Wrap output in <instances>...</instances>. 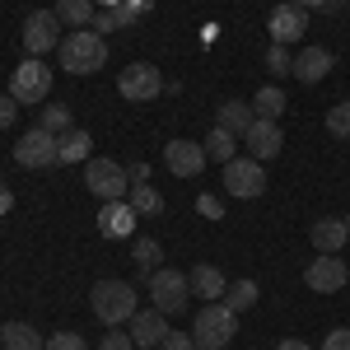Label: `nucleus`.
I'll return each instance as SVG.
<instances>
[{
    "mask_svg": "<svg viewBox=\"0 0 350 350\" xmlns=\"http://www.w3.org/2000/svg\"><path fill=\"white\" fill-rule=\"evenodd\" d=\"M98 350H135L131 332H122V327H108V336L98 341Z\"/></svg>",
    "mask_w": 350,
    "mask_h": 350,
    "instance_id": "72a5a7b5",
    "label": "nucleus"
},
{
    "mask_svg": "<svg viewBox=\"0 0 350 350\" xmlns=\"http://www.w3.org/2000/svg\"><path fill=\"white\" fill-rule=\"evenodd\" d=\"M117 94H122L126 103H154V98L163 94L159 66H150V61H131V66L117 75Z\"/></svg>",
    "mask_w": 350,
    "mask_h": 350,
    "instance_id": "6e6552de",
    "label": "nucleus"
},
{
    "mask_svg": "<svg viewBox=\"0 0 350 350\" xmlns=\"http://www.w3.org/2000/svg\"><path fill=\"white\" fill-rule=\"evenodd\" d=\"M89 145H94V135L80 126L61 131V163H89Z\"/></svg>",
    "mask_w": 350,
    "mask_h": 350,
    "instance_id": "5701e85b",
    "label": "nucleus"
},
{
    "mask_svg": "<svg viewBox=\"0 0 350 350\" xmlns=\"http://www.w3.org/2000/svg\"><path fill=\"white\" fill-rule=\"evenodd\" d=\"M126 178H131V183H150V163H131Z\"/></svg>",
    "mask_w": 350,
    "mask_h": 350,
    "instance_id": "ea45409f",
    "label": "nucleus"
},
{
    "mask_svg": "<svg viewBox=\"0 0 350 350\" xmlns=\"http://www.w3.org/2000/svg\"><path fill=\"white\" fill-rule=\"evenodd\" d=\"M19 108H24V103H19L14 94H0V131H10V126H14Z\"/></svg>",
    "mask_w": 350,
    "mask_h": 350,
    "instance_id": "f704fd0d",
    "label": "nucleus"
},
{
    "mask_svg": "<svg viewBox=\"0 0 350 350\" xmlns=\"http://www.w3.org/2000/svg\"><path fill=\"white\" fill-rule=\"evenodd\" d=\"M275 350H313V346H308V341H299V336H285Z\"/></svg>",
    "mask_w": 350,
    "mask_h": 350,
    "instance_id": "79ce46f5",
    "label": "nucleus"
},
{
    "mask_svg": "<svg viewBox=\"0 0 350 350\" xmlns=\"http://www.w3.org/2000/svg\"><path fill=\"white\" fill-rule=\"evenodd\" d=\"M10 94H14L19 103H42V98L52 94V66H47L42 56L19 61L14 75H10Z\"/></svg>",
    "mask_w": 350,
    "mask_h": 350,
    "instance_id": "0eeeda50",
    "label": "nucleus"
},
{
    "mask_svg": "<svg viewBox=\"0 0 350 350\" xmlns=\"http://www.w3.org/2000/svg\"><path fill=\"white\" fill-rule=\"evenodd\" d=\"M257 299H262V285H257V280H234V285L224 290V304H229L234 313H247Z\"/></svg>",
    "mask_w": 350,
    "mask_h": 350,
    "instance_id": "a878e982",
    "label": "nucleus"
},
{
    "mask_svg": "<svg viewBox=\"0 0 350 350\" xmlns=\"http://www.w3.org/2000/svg\"><path fill=\"white\" fill-rule=\"evenodd\" d=\"M159 350H196V336L191 332H168L159 341Z\"/></svg>",
    "mask_w": 350,
    "mask_h": 350,
    "instance_id": "e433bc0d",
    "label": "nucleus"
},
{
    "mask_svg": "<svg viewBox=\"0 0 350 350\" xmlns=\"http://www.w3.org/2000/svg\"><path fill=\"white\" fill-rule=\"evenodd\" d=\"M84 187L94 191L98 201H126L131 191V178L117 159H89L84 163Z\"/></svg>",
    "mask_w": 350,
    "mask_h": 350,
    "instance_id": "423d86ee",
    "label": "nucleus"
},
{
    "mask_svg": "<svg viewBox=\"0 0 350 350\" xmlns=\"http://www.w3.org/2000/svg\"><path fill=\"white\" fill-rule=\"evenodd\" d=\"M323 350H350V327H332L327 341H323Z\"/></svg>",
    "mask_w": 350,
    "mask_h": 350,
    "instance_id": "4c0bfd02",
    "label": "nucleus"
},
{
    "mask_svg": "<svg viewBox=\"0 0 350 350\" xmlns=\"http://www.w3.org/2000/svg\"><path fill=\"white\" fill-rule=\"evenodd\" d=\"M304 285L318 290V295H336V290L350 285V267L341 262V252H318L308 262V271H304Z\"/></svg>",
    "mask_w": 350,
    "mask_h": 350,
    "instance_id": "9d476101",
    "label": "nucleus"
},
{
    "mask_svg": "<svg viewBox=\"0 0 350 350\" xmlns=\"http://www.w3.org/2000/svg\"><path fill=\"white\" fill-rule=\"evenodd\" d=\"M52 47H61V19L56 10H38L24 19V52L28 56H47Z\"/></svg>",
    "mask_w": 350,
    "mask_h": 350,
    "instance_id": "9b49d317",
    "label": "nucleus"
},
{
    "mask_svg": "<svg viewBox=\"0 0 350 350\" xmlns=\"http://www.w3.org/2000/svg\"><path fill=\"white\" fill-rule=\"evenodd\" d=\"M290 5H299V10H323V5H332V0H290Z\"/></svg>",
    "mask_w": 350,
    "mask_h": 350,
    "instance_id": "37998d69",
    "label": "nucleus"
},
{
    "mask_svg": "<svg viewBox=\"0 0 350 350\" xmlns=\"http://www.w3.org/2000/svg\"><path fill=\"white\" fill-rule=\"evenodd\" d=\"M191 336H196V346H206V350H224L239 336V313H234L224 299H215V304H206V308L196 313Z\"/></svg>",
    "mask_w": 350,
    "mask_h": 350,
    "instance_id": "7ed1b4c3",
    "label": "nucleus"
},
{
    "mask_svg": "<svg viewBox=\"0 0 350 350\" xmlns=\"http://www.w3.org/2000/svg\"><path fill=\"white\" fill-rule=\"evenodd\" d=\"M252 112H257L262 122H280V112H285V94H280V84L257 89V94H252Z\"/></svg>",
    "mask_w": 350,
    "mask_h": 350,
    "instance_id": "b1692460",
    "label": "nucleus"
},
{
    "mask_svg": "<svg viewBox=\"0 0 350 350\" xmlns=\"http://www.w3.org/2000/svg\"><path fill=\"white\" fill-rule=\"evenodd\" d=\"M0 350H5V346H0Z\"/></svg>",
    "mask_w": 350,
    "mask_h": 350,
    "instance_id": "49530a36",
    "label": "nucleus"
},
{
    "mask_svg": "<svg viewBox=\"0 0 350 350\" xmlns=\"http://www.w3.org/2000/svg\"><path fill=\"white\" fill-rule=\"evenodd\" d=\"M10 211H14V191L0 183V215H10Z\"/></svg>",
    "mask_w": 350,
    "mask_h": 350,
    "instance_id": "a19ab883",
    "label": "nucleus"
},
{
    "mask_svg": "<svg viewBox=\"0 0 350 350\" xmlns=\"http://www.w3.org/2000/svg\"><path fill=\"white\" fill-rule=\"evenodd\" d=\"M14 163L19 168H52L61 163V135H52L47 126H33L14 140Z\"/></svg>",
    "mask_w": 350,
    "mask_h": 350,
    "instance_id": "39448f33",
    "label": "nucleus"
},
{
    "mask_svg": "<svg viewBox=\"0 0 350 350\" xmlns=\"http://www.w3.org/2000/svg\"><path fill=\"white\" fill-rule=\"evenodd\" d=\"M191 295H201L206 304H215V299H224V290H229V280H224V271L211 267V262H201V267H191Z\"/></svg>",
    "mask_w": 350,
    "mask_h": 350,
    "instance_id": "aec40b11",
    "label": "nucleus"
},
{
    "mask_svg": "<svg viewBox=\"0 0 350 350\" xmlns=\"http://www.w3.org/2000/svg\"><path fill=\"white\" fill-rule=\"evenodd\" d=\"M42 126L52 135L70 131V108H66V103H47V108H42Z\"/></svg>",
    "mask_w": 350,
    "mask_h": 350,
    "instance_id": "7c9ffc66",
    "label": "nucleus"
},
{
    "mask_svg": "<svg viewBox=\"0 0 350 350\" xmlns=\"http://www.w3.org/2000/svg\"><path fill=\"white\" fill-rule=\"evenodd\" d=\"M267 70L280 80V75H295V56H290V47H280V42H271L267 52Z\"/></svg>",
    "mask_w": 350,
    "mask_h": 350,
    "instance_id": "c85d7f7f",
    "label": "nucleus"
},
{
    "mask_svg": "<svg viewBox=\"0 0 350 350\" xmlns=\"http://www.w3.org/2000/svg\"><path fill=\"white\" fill-rule=\"evenodd\" d=\"M56 61L70 75H98L108 66V38H98L94 28H70L56 47Z\"/></svg>",
    "mask_w": 350,
    "mask_h": 350,
    "instance_id": "f257e3e1",
    "label": "nucleus"
},
{
    "mask_svg": "<svg viewBox=\"0 0 350 350\" xmlns=\"http://www.w3.org/2000/svg\"><path fill=\"white\" fill-rule=\"evenodd\" d=\"M94 33H98V38H108V33H117V28H122V19H117V10H103V14H94Z\"/></svg>",
    "mask_w": 350,
    "mask_h": 350,
    "instance_id": "c9c22d12",
    "label": "nucleus"
},
{
    "mask_svg": "<svg viewBox=\"0 0 350 350\" xmlns=\"http://www.w3.org/2000/svg\"><path fill=\"white\" fill-rule=\"evenodd\" d=\"M126 332H131L135 350H150V346H159L173 327H168V313H159V308L150 304V308H135V318L126 323Z\"/></svg>",
    "mask_w": 350,
    "mask_h": 350,
    "instance_id": "4468645a",
    "label": "nucleus"
},
{
    "mask_svg": "<svg viewBox=\"0 0 350 350\" xmlns=\"http://www.w3.org/2000/svg\"><path fill=\"white\" fill-rule=\"evenodd\" d=\"M267 28H271V42H280V47H290L304 38V28H308V10H299V5H275L267 14Z\"/></svg>",
    "mask_w": 350,
    "mask_h": 350,
    "instance_id": "ddd939ff",
    "label": "nucleus"
},
{
    "mask_svg": "<svg viewBox=\"0 0 350 350\" xmlns=\"http://www.w3.org/2000/svg\"><path fill=\"white\" fill-rule=\"evenodd\" d=\"M308 239H313V247H318V252H341V247L350 243V219H341V215H323V219H313Z\"/></svg>",
    "mask_w": 350,
    "mask_h": 350,
    "instance_id": "f3484780",
    "label": "nucleus"
},
{
    "mask_svg": "<svg viewBox=\"0 0 350 350\" xmlns=\"http://www.w3.org/2000/svg\"><path fill=\"white\" fill-rule=\"evenodd\" d=\"M196 350H206V346H196Z\"/></svg>",
    "mask_w": 350,
    "mask_h": 350,
    "instance_id": "a18cd8bd",
    "label": "nucleus"
},
{
    "mask_svg": "<svg viewBox=\"0 0 350 350\" xmlns=\"http://www.w3.org/2000/svg\"><path fill=\"white\" fill-rule=\"evenodd\" d=\"M196 211H201V215H206V219H224V206H219L215 196H206V191L196 196Z\"/></svg>",
    "mask_w": 350,
    "mask_h": 350,
    "instance_id": "58836bf2",
    "label": "nucleus"
},
{
    "mask_svg": "<svg viewBox=\"0 0 350 350\" xmlns=\"http://www.w3.org/2000/svg\"><path fill=\"white\" fill-rule=\"evenodd\" d=\"M252 122H257V112H252V103H239V98H224V103H219L215 108V126H224V131L229 135H247V126H252Z\"/></svg>",
    "mask_w": 350,
    "mask_h": 350,
    "instance_id": "6ab92c4d",
    "label": "nucleus"
},
{
    "mask_svg": "<svg viewBox=\"0 0 350 350\" xmlns=\"http://www.w3.org/2000/svg\"><path fill=\"white\" fill-rule=\"evenodd\" d=\"M145 285H150V304L159 308V313H183L187 308V299H191V280L183 275V271H173V267H159V271H150L145 275Z\"/></svg>",
    "mask_w": 350,
    "mask_h": 350,
    "instance_id": "20e7f679",
    "label": "nucleus"
},
{
    "mask_svg": "<svg viewBox=\"0 0 350 350\" xmlns=\"http://www.w3.org/2000/svg\"><path fill=\"white\" fill-rule=\"evenodd\" d=\"M126 201L135 206V215H159L163 211V196L150 183H131V191H126Z\"/></svg>",
    "mask_w": 350,
    "mask_h": 350,
    "instance_id": "bb28decb",
    "label": "nucleus"
},
{
    "mask_svg": "<svg viewBox=\"0 0 350 350\" xmlns=\"http://www.w3.org/2000/svg\"><path fill=\"white\" fill-rule=\"evenodd\" d=\"M94 0H56V19H61V28H89L94 24Z\"/></svg>",
    "mask_w": 350,
    "mask_h": 350,
    "instance_id": "4be33fe9",
    "label": "nucleus"
},
{
    "mask_svg": "<svg viewBox=\"0 0 350 350\" xmlns=\"http://www.w3.org/2000/svg\"><path fill=\"white\" fill-rule=\"evenodd\" d=\"M332 66H336V56L327 52V47H304V52L295 56V80L299 84H318L332 75Z\"/></svg>",
    "mask_w": 350,
    "mask_h": 350,
    "instance_id": "a211bd4d",
    "label": "nucleus"
},
{
    "mask_svg": "<svg viewBox=\"0 0 350 350\" xmlns=\"http://www.w3.org/2000/svg\"><path fill=\"white\" fill-rule=\"evenodd\" d=\"M135 206L131 201H103V211H98V234L103 239H131L135 234Z\"/></svg>",
    "mask_w": 350,
    "mask_h": 350,
    "instance_id": "dca6fc26",
    "label": "nucleus"
},
{
    "mask_svg": "<svg viewBox=\"0 0 350 350\" xmlns=\"http://www.w3.org/2000/svg\"><path fill=\"white\" fill-rule=\"evenodd\" d=\"M89 308H94V318L103 327H126L135 318V308H140V299L126 280H98L94 290H89Z\"/></svg>",
    "mask_w": 350,
    "mask_h": 350,
    "instance_id": "f03ea898",
    "label": "nucleus"
},
{
    "mask_svg": "<svg viewBox=\"0 0 350 350\" xmlns=\"http://www.w3.org/2000/svg\"><path fill=\"white\" fill-rule=\"evenodd\" d=\"M243 145H247V154L257 163H267V159H275L280 150H285V135H280V122H252L247 126V135H243Z\"/></svg>",
    "mask_w": 350,
    "mask_h": 350,
    "instance_id": "2eb2a0df",
    "label": "nucleus"
},
{
    "mask_svg": "<svg viewBox=\"0 0 350 350\" xmlns=\"http://www.w3.org/2000/svg\"><path fill=\"white\" fill-rule=\"evenodd\" d=\"M206 145L201 140H168L163 145V168L173 173V178H201V168H206Z\"/></svg>",
    "mask_w": 350,
    "mask_h": 350,
    "instance_id": "f8f14e48",
    "label": "nucleus"
},
{
    "mask_svg": "<svg viewBox=\"0 0 350 350\" xmlns=\"http://www.w3.org/2000/svg\"><path fill=\"white\" fill-rule=\"evenodd\" d=\"M150 10H154V0H122V5H117V19H122V28H131V24H140Z\"/></svg>",
    "mask_w": 350,
    "mask_h": 350,
    "instance_id": "c756f323",
    "label": "nucleus"
},
{
    "mask_svg": "<svg viewBox=\"0 0 350 350\" xmlns=\"http://www.w3.org/2000/svg\"><path fill=\"white\" fill-rule=\"evenodd\" d=\"M94 5H98V10H117L122 0H94Z\"/></svg>",
    "mask_w": 350,
    "mask_h": 350,
    "instance_id": "c03bdc74",
    "label": "nucleus"
},
{
    "mask_svg": "<svg viewBox=\"0 0 350 350\" xmlns=\"http://www.w3.org/2000/svg\"><path fill=\"white\" fill-rule=\"evenodd\" d=\"M47 350H89V341H84L80 332H52L47 336Z\"/></svg>",
    "mask_w": 350,
    "mask_h": 350,
    "instance_id": "473e14b6",
    "label": "nucleus"
},
{
    "mask_svg": "<svg viewBox=\"0 0 350 350\" xmlns=\"http://www.w3.org/2000/svg\"><path fill=\"white\" fill-rule=\"evenodd\" d=\"M131 257H135V267L150 275V271H159V257H163V252H159V243H154V239H135L131 243Z\"/></svg>",
    "mask_w": 350,
    "mask_h": 350,
    "instance_id": "cd10ccee",
    "label": "nucleus"
},
{
    "mask_svg": "<svg viewBox=\"0 0 350 350\" xmlns=\"http://www.w3.org/2000/svg\"><path fill=\"white\" fill-rule=\"evenodd\" d=\"M0 346L5 350H47V336H38V327H28V323H5L0 327Z\"/></svg>",
    "mask_w": 350,
    "mask_h": 350,
    "instance_id": "412c9836",
    "label": "nucleus"
},
{
    "mask_svg": "<svg viewBox=\"0 0 350 350\" xmlns=\"http://www.w3.org/2000/svg\"><path fill=\"white\" fill-rule=\"evenodd\" d=\"M327 131L336 135V140H350V98L327 112Z\"/></svg>",
    "mask_w": 350,
    "mask_h": 350,
    "instance_id": "2f4dec72",
    "label": "nucleus"
},
{
    "mask_svg": "<svg viewBox=\"0 0 350 350\" xmlns=\"http://www.w3.org/2000/svg\"><path fill=\"white\" fill-rule=\"evenodd\" d=\"M224 191H229L234 201H257V196L267 191V168L252 159V154H247V159L234 154V159L224 163Z\"/></svg>",
    "mask_w": 350,
    "mask_h": 350,
    "instance_id": "1a4fd4ad",
    "label": "nucleus"
},
{
    "mask_svg": "<svg viewBox=\"0 0 350 350\" xmlns=\"http://www.w3.org/2000/svg\"><path fill=\"white\" fill-rule=\"evenodd\" d=\"M239 154V135H229L224 126H215V131L206 135V159H215V163H229Z\"/></svg>",
    "mask_w": 350,
    "mask_h": 350,
    "instance_id": "393cba45",
    "label": "nucleus"
}]
</instances>
